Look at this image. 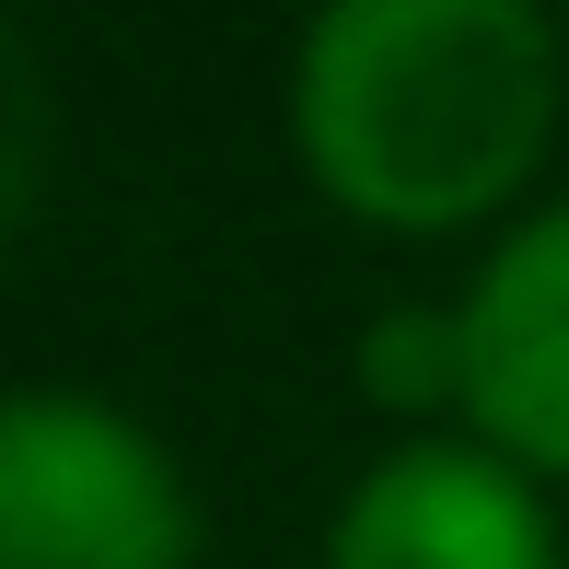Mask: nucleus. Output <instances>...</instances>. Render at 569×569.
<instances>
[{
	"mask_svg": "<svg viewBox=\"0 0 569 569\" xmlns=\"http://www.w3.org/2000/svg\"><path fill=\"white\" fill-rule=\"evenodd\" d=\"M47 174H59V82H47L36 36L0 12V244L36 221Z\"/></svg>",
	"mask_w": 569,
	"mask_h": 569,
	"instance_id": "423d86ee",
	"label": "nucleus"
},
{
	"mask_svg": "<svg viewBox=\"0 0 569 569\" xmlns=\"http://www.w3.org/2000/svg\"><path fill=\"white\" fill-rule=\"evenodd\" d=\"M465 326V442L523 465L535 488H569V198H535L500 221L477 279L453 291Z\"/></svg>",
	"mask_w": 569,
	"mask_h": 569,
	"instance_id": "20e7f679",
	"label": "nucleus"
},
{
	"mask_svg": "<svg viewBox=\"0 0 569 569\" xmlns=\"http://www.w3.org/2000/svg\"><path fill=\"white\" fill-rule=\"evenodd\" d=\"M0 569H198V488L151 419L82 383L0 396Z\"/></svg>",
	"mask_w": 569,
	"mask_h": 569,
	"instance_id": "f03ea898",
	"label": "nucleus"
},
{
	"mask_svg": "<svg viewBox=\"0 0 569 569\" xmlns=\"http://www.w3.org/2000/svg\"><path fill=\"white\" fill-rule=\"evenodd\" d=\"M326 569H569L558 500L465 430H407L326 511Z\"/></svg>",
	"mask_w": 569,
	"mask_h": 569,
	"instance_id": "7ed1b4c3",
	"label": "nucleus"
},
{
	"mask_svg": "<svg viewBox=\"0 0 569 569\" xmlns=\"http://www.w3.org/2000/svg\"><path fill=\"white\" fill-rule=\"evenodd\" d=\"M569 117L535 0H326L291 47V151L372 232L523 221Z\"/></svg>",
	"mask_w": 569,
	"mask_h": 569,
	"instance_id": "f257e3e1",
	"label": "nucleus"
},
{
	"mask_svg": "<svg viewBox=\"0 0 569 569\" xmlns=\"http://www.w3.org/2000/svg\"><path fill=\"white\" fill-rule=\"evenodd\" d=\"M360 396L396 419H453L465 430V326L453 302H396L360 326Z\"/></svg>",
	"mask_w": 569,
	"mask_h": 569,
	"instance_id": "39448f33",
	"label": "nucleus"
}]
</instances>
